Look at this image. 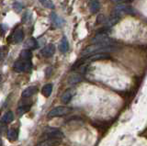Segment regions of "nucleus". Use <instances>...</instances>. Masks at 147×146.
Wrapping results in <instances>:
<instances>
[{
	"label": "nucleus",
	"mask_w": 147,
	"mask_h": 146,
	"mask_svg": "<svg viewBox=\"0 0 147 146\" xmlns=\"http://www.w3.org/2000/svg\"><path fill=\"white\" fill-rule=\"evenodd\" d=\"M72 111V109L70 108H67V107H63V106H60V107H56L53 108L48 113V118H55V117H62V116H65L67 114H69Z\"/></svg>",
	"instance_id": "1"
},
{
	"label": "nucleus",
	"mask_w": 147,
	"mask_h": 146,
	"mask_svg": "<svg viewBox=\"0 0 147 146\" xmlns=\"http://www.w3.org/2000/svg\"><path fill=\"white\" fill-rule=\"evenodd\" d=\"M13 68H14V70L18 73L27 72L31 69V63L30 61L20 59V60H18L15 63H14Z\"/></svg>",
	"instance_id": "2"
},
{
	"label": "nucleus",
	"mask_w": 147,
	"mask_h": 146,
	"mask_svg": "<svg viewBox=\"0 0 147 146\" xmlns=\"http://www.w3.org/2000/svg\"><path fill=\"white\" fill-rule=\"evenodd\" d=\"M92 42L94 43H104L108 45L112 44V40L107 34H96L95 37L92 39Z\"/></svg>",
	"instance_id": "3"
},
{
	"label": "nucleus",
	"mask_w": 147,
	"mask_h": 146,
	"mask_svg": "<svg viewBox=\"0 0 147 146\" xmlns=\"http://www.w3.org/2000/svg\"><path fill=\"white\" fill-rule=\"evenodd\" d=\"M42 137H45V139L49 138H63V133L57 129H48L46 131H44V133Z\"/></svg>",
	"instance_id": "4"
},
{
	"label": "nucleus",
	"mask_w": 147,
	"mask_h": 146,
	"mask_svg": "<svg viewBox=\"0 0 147 146\" xmlns=\"http://www.w3.org/2000/svg\"><path fill=\"white\" fill-rule=\"evenodd\" d=\"M115 13H117V14H121V13H127V14H131L133 15L134 14V9L130 7V6H126V5H118L116 7H115V10H114Z\"/></svg>",
	"instance_id": "5"
},
{
	"label": "nucleus",
	"mask_w": 147,
	"mask_h": 146,
	"mask_svg": "<svg viewBox=\"0 0 147 146\" xmlns=\"http://www.w3.org/2000/svg\"><path fill=\"white\" fill-rule=\"evenodd\" d=\"M61 143V139L59 138H49L40 141L35 146H58Z\"/></svg>",
	"instance_id": "6"
},
{
	"label": "nucleus",
	"mask_w": 147,
	"mask_h": 146,
	"mask_svg": "<svg viewBox=\"0 0 147 146\" xmlns=\"http://www.w3.org/2000/svg\"><path fill=\"white\" fill-rule=\"evenodd\" d=\"M55 52V46L53 44L50 43L48 44L47 46H45L42 50H41V54L44 56V57H52Z\"/></svg>",
	"instance_id": "7"
},
{
	"label": "nucleus",
	"mask_w": 147,
	"mask_h": 146,
	"mask_svg": "<svg viewBox=\"0 0 147 146\" xmlns=\"http://www.w3.org/2000/svg\"><path fill=\"white\" fill-rule=\"evenodd\" d=\"M37 92H38V87L35 86V85H33V86H30V87H27L22 92L21 96L23 98H30L31 96L35 95Z\"/></svg>",
	"instance_id": "8"
},
{
	"label": "nucleus",
	"mask_w": 147,
	"mask_h": 146,
	"mask_svg": "<svg viewBox=\"0 0 147 146\" xmlns=\"http://www.w3.org/2000/svg\"><path fill=\"white\" fill-rule=\"evenodd\" d=\"M109 58V54L107 52H96V54H93L88 59L89 61H99V60H106Z\"/></svg>",
	"instance_id": "9"
},
{
	"label": "nucleus",
	"mask_w": 147,
	"mask_h": 146,
	"mask_svg": "<svg viewBox=\"0 0 147 146\" xmlns=\"http://www.w3.org/2000/svg\"><path fill=\"white\" fill-rule=\"evenodd\" d=\"M74 96V91L72 89H68L64 92L62 96V101L64 104H67L71 101V99Z\"/></svg>",
	"instance_id": "10"
},
{
	"label": "nucleus",
	"mask_w": 147,
	"mask_h": 146,
	"mask_svg": "<svg viewBox=\"0 0 147 146\" xmlns=\"http://www.w3.org/2000/svg\"><path fill=\"white\" fill-rule=\"evenodd\" d=\"M119 20H121V16H119V14H117V13L114 12L112 15H110L109 19L108 20V25L109 27L114 26L115 24H117Z\"/></svg>",
	"instance_id": "11"
},
{
	"label": "nucleus",
	"mask_w": 147,
	"mask_h": 146,
	"mask_svg": "<svg viewBox=\"0 0 147 146\" xmlns=\"http://www.w3.org/2000/svg\"><path fill=\"white\" fill-rule=\"evenodd\" d=\"M59 49L60 51H61L63 53H65L68 52L69 50V42L68 40L65 37H63L61 40V42H60V45H59Z\"/></svg>",
	"instance_id": "12"
},
{
	"label": "nucleus",
	"mask_w": 147,
	"mask_h": 146,
	"mask_svg": "<svg viewBox=\"0 0 147 146\" xmlns=\"http://www.w3.org/2000/svg\"><path fill=\"white\" fill-rule=\"evenodd\" d=\"M14 120V115H13V112L12 111H7L4 114V116L2 117V120H1V122L2 123H10L12 120Z\"/></svg>",
	"instance_id": "13"
},
{
	"label": "nucleus",
	"mask_w": 147,
	"mask_h": 146,
	"mask_svg": "<svg viewBox=\"0 0 147 146\" xmlns=\"http://www.w3.org/2000/svg\"><path fill=\"white\" fill-rule=\"evenodd\" d=\"M90 11L92 13H96L98 12L99 9H100V3L98 0H92L90 2Z\"/></svg>",
	"instance_id": "14"
},
{
	"label": "nucleus",
	"mask_w": 147,
	"mask_h": 146,
	"mask_svg": "<svg viewBox=\"0 0 147 146\" xmlns=\"http://www.w3.org/2000/svg\"><path fill=\"white\" fill-rule=\"evenodd\" d=\"M52 92H53V85L52 84L45 85L42 87V89H41V93H42V95L46 98H49L51 94H52Z\"/></svg>",
	"instance_id": "15"
},
{
	"label": "nucleus",
	"mask_w": 147,
	"mask_h": 146,
	"mask_svg": "<svg viewBox=\"0 0 147 146\" xmlns=\"http://www.w3.org/2000/svg\"><path fill=\"white\" fill-rule=\"evenodd\" d=\"M82 80V76L78 74H74L72 75L70 77L68 78V83L70 85H75V84H77L79 83V82Z\"/></svg>",
	"instance_id": "16"
},
{
	"label": "nucleus",
	"mask_w": 147,
	"mask_h": 146,
	"mask_svg": "<svg viewBox=\"0 0 147 146\" xmlns=\"http://www.w3.org/2000/svg\"><path fill=\"white\" fill-rule=\"evenodd\" d=\"M52 23L54 25V26H56V27H61L63 25V20L61 17H59L55 13H53L52 14Z\"/></svg>",
	"instance_id": "17"
},
{
	"label": "nucleus",
	"mask_w": 147,
	"mask_h": 146,
	"mask_svg": "<svg viewBox=\"0 0 147 146\" xmlns=\"http://www.w3.org/2000/svg\"><path fill=\"white\" fill-rule=\"evenodd\" d=\"M23 38H24V32H23L22 30H18L16 31V33L14 34V42L18 43L22 42Z\"/></svg>",
	"instance_id": "18"
},
{
	"label": "nucleus",
	"mask_w": 147,
	"mask_h": 146,
	"mask_svg": "<svg viewBox=\"0 0 147 146\" xmlns=\"http://www.w3.org/2000/svg\"><path fill=\"white\" fill-rule=\"evenodd\" d=\"M25 47L27 49H36L38 47V43H37L36 40L34 38H30L27 40V42L25 44Z\"/></svg>",
	"instance_id": "19"
},
{
	"label": "nucleus",
	"mask_w": 147,
	"mask_h": 146,
	"mask_svg": "<svg viewBox=\"0 0 147 146\" xmlns=\"http://www.w3.org/2000/svg\"><path fill=\"white\" fill-rule=\"evenodd\" d=\"M32 58V53L29 50H24L20 52V59H23V60L26 61H30Z\"/></svg>",
	"instance_id": "20"
},
{
	"label": "nucleus",
	"mask_w": 147,
	"mask_h": 146,
	"mask_svg": "<svg viewBox=\"0 0 147 146\" xmlns=\"http://www.w3.org/2000/svg\"><path fill=\"white\" fill-rule=\"evenodd\" d=\"M7 139L10 141H15L18 139V131L15 129H10L7 131Z\"/></svg>",
	"instance_id": "21"
},
{
	"label": "nucleus",
	"mask_w": 147,
	"mask_h": 146,
	"mask_svg": "<svg viewBox=\"0 0 147 146\" xmlns=\"http://www.w3.org/2000/svg\"><path fill=\"white\" fill-rule=\"evenodd\" d=\"M30 109V106H29V105H26V106H22V107H20L18 108V116H22L24 115L25 113H27L28 111H29Z\"/></svg>",
	"instance_id": "22"
},
{
	"label": "nucleus",
	"mask_w": 147,
	"mask_h": 146,
	"mask_svg": "<svg viewBox=\"0 0 147 146\" xmlns=\"http://www.w3.org/2000/svg\"><path fill=\"white\" fill-rule=\"evenodd\" d=\"M40 2L42 4V5L48 8H51V9H53V8H54V5L52 0H40Z\"/></svg>",
	"instance_id": "23"
},
{
	"label": "nucleus",
	"mask_w": 147,
	"mask_h": 146,
	"mask_svg": "<svg viewBox=\"0 0 147 146\" xmlns=\"http://www.w3.org/2000/svg\"><path fill=\"white\" fill-rule=\"evenodd\" d=\"M108 31H109V29L107 27H105V28H102L96 31V34H107Z\"/></svg>",
	"instance_id": "24"
},
{
	"label": "nucleus",
	"mask_w": 147,
	"mask_h": 146,
	"mask_svg": "<svg viewBox=\"0 0 147 146\" xmlns=\"http://www.w3.org/2000/svg\"><path fill=\"white\" fill-rule=\"evenodd\" d=\"M104 21H105V16L104 15H99L98 17V20H96V24H101V23H103Z\"/></svg>",
	"instance_id": "25"
},
{
	"label": "nucleus",
	"mask_w": 147,
	"mask_h": 146,
	"mask_svg": "<svg viewBox=\"0 0 147 146\" xmlns=\"http://www.w3.org/2000/svg\"><path fill=\"white\" fill-rule=\"evenodd\" d=\"M14 9H15L16 11H18V12H20L21 9H22V6L20 5V3H15V4H14Z\"/></svg>",
	"instance_id": "26"
},
{
	"label": "nucleus",
	"mask_w": 147,
	"mask_h": 146,
	"mask_svg": "<svg viewBox=\"0 0 147 146\" xmlns=\"http://www.w3.org/2000/svg\"><path fill=\"white\" fill-rule=\"evenodd\" d=\"M113 2H119V1H122V0H112Z\"/></svg>",
	"instance_id": "27"
},
{
	"label": "nucleus",
	"mask_w": 147,
	"mask_h": 146,
	"mask_svg": "<svg viewBox=\"0 0 147 146\" xmlns=\"http://www.w3.org/2000/svg\"><path fill=\"white\" fill-rule=\"evenodd\" d=\"M0 146H1V139H0Z\"/></svg>",
	"instance_id": "28"
},
{
	"label": "nucleus",
	"mask_w": 147,
	"mask_h": 146,
	"mask_svg": "<svg viewBox=\"0 0 147 146\" xmlns=\"http://www.w3.org/2000/svg\"><path fill=\"white\" fill-rule=\"evenodd\" d=\"M0 81H1V75H0Z\"/></svg>",
	"instance_id": "29"
},
{
	"label": "nucleus",
	"mask_w": 147,
	"mask_h": 146,
	"mask_svg": "<svg viewBox=\"0 0 147 146\" xmlns=\"http://www.w3.org/2000/svg\"><path fill=\"white\" fill-rule=\"evenodd\" d=\"M125 1H129V0H125Z\"/></svg>",
	"instance_id": "30"
}]
</instances>
